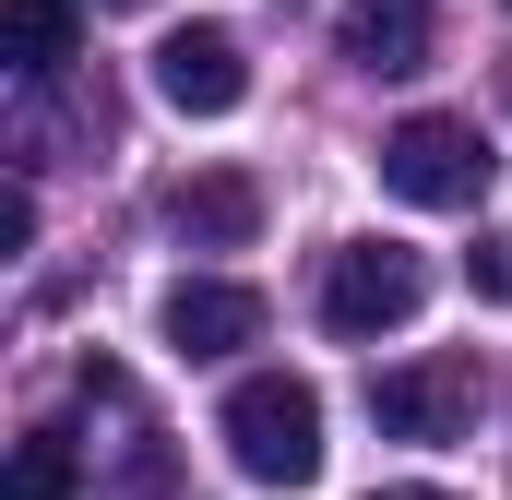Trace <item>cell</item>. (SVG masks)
<instances>
[{
	"instance_id": "cell-1",
	"label": "cell",
	"mask_w": 512,
	"mask_h": 500,
	"mask_svg": "<svg viewBox=\"0 0 512 500\" xmlns=\"http://www.w3.org/2000/svg\"><path fill=\"white\" fill-rule=\"evenodd\" d=\"M215 441L239 453L251 489H310V477H322V393H310L298 370H251L239 393H227Z\"/></svg>"
},
{
	"instance_id": "cell-2",
	"label": "cell",
	"mask_w": 512,
	"mask_h": 500,
	"mask_svg": "<svg viewBox=\"0 0 512 500\" xmlns=\"http://www.w3.org/2000/svg\"><path fill=\"white\" fill-rule=\"evenodd\" d=\"M489 179H501L489 131H477V120H453V108H417V120H393V131H382V191H393V203L477 215V203H489Z\"/></svg>"
},
{
	"instance_id": "cell-3",
	"label": "cell",
	"mask_w": 512,
	"mask_h": 500,
	"mask_svg": "<svg viewBox=\"0 0 512 500\" xmlns=\"http://www.w3.org/2000/svg\"><path fill=\"white\" fill-rule=\"evenodd\" d=\"M417 298H429V250H405V239H346L322 262V334H346V346L405 334Z\"/></svg>"
},
{
	"instance_id": "cell-4",
	"label": "cell",
	"mask_w": 512,
	"mask_h": 500,
	"mask_svg": "<svg viewBox=\"0 0 512 500\" xmlns=\"http://www.w3.org/2000/svg\"><path fill=\"white\" fill-rule=\"evenodd\" d=\"M477 405H489L477 358H405V370L370 381V417H382L393 441H465V429H477Z\"/></svg>"
},
{
	"instance_id": "cell-5",
	"label": "cell",
	"mask_w": 512,
	"mask_h": 500,
	"mask_svg": "<svg viewBox=\"0 0 512 500\" xmlns=\"http://www.w3.org/2000/svg\"><path fill=\"white\" fill-rule=\"evenodd\" d=\"M155 96L179 120H227V108H251V48L227 24H167L155 36Z\"/></svg>"
},
{
	"instance_id": "cell-6",
	"label": "cell",
	"mask_w": 512,
	"mask_h": 500,
	"mask_svg": "<svg viewBox=\"0 0 512 500\" xmlns=\"http://www.w3.org/2000/svg\"><path fill=\"white\" fill-rule=\"evenodd\" d=\"M155 334L179 358H239V346H262V286H239V274H179L167 310H155Z\"/></svg>"
},
{
	"instance_id": "cell-7",
	"label": "cell",
	"mask_w": 512,
	"mask_h": 500,
	"mask_svg": "<svg viewBox=\"0 0 512 500\" xmlns=\"http://www.w3.org/2000/svg\"><path fill=\"white\" fill-rule=\"evenodd\" d=\"M167 227H179L191 250H251L262 179H251V167H203V179H179V191H167Z\"/></svg>"
},
{
	"instance_id": "cell-8",
	"label": "cell",
	"mask_w": 512,
	"mask_h": 500,
	"mask_svg": "<svg viewBox=\"0 0 512 500\" xmlns=\"http://www.w3.org/2000/svg\"><path fill=\"white\" fill-rule=\"evenodd\" d=\"M72 48H84V0H0V60L24 84L72 72Z\"/></svg>"
},
{
	"instance_id": "cell-9",
	"label": "cell",
	"mask_w": 512,
	"mask_h": 500,
	"mask_svg": "<svg viewBox=\"0 0 512 500\" xmlns=\"http://www.w3.org/2000/svg\"><path fill=\"white\" fill-rule=\"evenodd\" d=\"M346 60L358 72H429V0H346Z\"/></svg>"
},
{
	"instance_id": "cell-10",
	"label": "cell",
	"mask_w": 512,
	"mask_h": 500,
	"mask_svg": "<svg viewBox=\"0 0 512 500\" xmlns=\"http://www.w3.org/2000/svg\"><path fill=\"white\" fill-rule=\"evenodd\" d=\"M72 489H84L72 441H60V429H24V441H12V477H0V500H72Z\"/></svg>"
},
{
	"instance_id": "cell-11",
	"label": "cell",
	"mask_w": 512,
	"mask_h": 500,
	"mask_svg": "<svg viewBox=\"0 0 512 500\" xmlns=\"http://www.w3.org/2000/svg\"><path fill=\"white\" fill-rule=\"evenodd\" d=\"M0 250H36V191H24V179L0 191Z\"/></svg>"
},
{
	"instance_id": "cell-12",
	"label": "cell",
	"mask_w": 512,
	"mask_h": 500,
	"mask_svg": "<svg viewBox=\"0 0 512 500\" xmlns=\"http://www.w3.org/2000/svg\"><path fill=\"white\" fill-rule=\"evenodd\" d=\"M370 500H453V489H370Z\"/></svg>"
},
{
	"instance_id": "cell-13",
	"label": "cell",
	"mask_w": 512,
	"mask_h": 500,
	"mask_svg": "<svg viewBox=\"0 0 512 500\" xmlns=\"http://www.w3.org/2000/svg\"><path fill=\"white\" fill-rule=\"evenodd\" d=\"M96 12H143V0H96Z\"/></svg>"
}]
</instances>
